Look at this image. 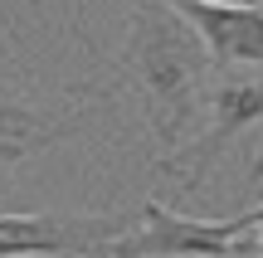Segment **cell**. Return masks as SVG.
Wrapping results in <instances>:
<instances>
[{
  "mask_svg": "<svg viewBox=\"0 0 263 258\" xmlns=\"http://www.w3.org/2000/svg\"><path fill=\"white\" fill-rule=\"evenodd\" d=\"M117 64L146 103L156 156L161 161L180 156L195 142V122L210 103V83H215V58H210L205 39L195 34V25L176 5H156V0L132 5L127 44Z\"/></svg>",
  "mask_w": 263,
  "mask_h": 258,
  "instance_id": "1",
  "label": "cell"
},
{
  "mask_svg": "<svg viewBox=\"0 0 263 258\" xmlns=\"http://www.w3.org/2000/svg\"><path fill=\"white\" fill-rule=\"evenodd\" d=\"M103 258H258V239L249 234L244 214L190 220L161 200H146L137 229L103 244Z\"/></svg>",
  "mask_w": 263,
  "mask_h": 258,
  "instance_id": "2",
  "label": "cell"
},
{
  "mask_svg": "<svg viewBox=\"0 0 263 258\" xmlns=\"http://www.w3.org/2000/svg\"><path fill=\"white\" fill-rule=\"evenodd\" d=\"M205 112H210L205 132H200L180 156L161 161V175H176L185 195H195L200 185H205V175L215 171V166L229 156V146L239 142V132H249L254 122H263V78L234 73V68H215Z\"/></svg>",
  "mask_w": 263,
  "mask_h": 258,
  "instance_id": "3",
  "label": "cell"
},
{
  "mask_svg": "<svg viewBox=\"0 0 263 258\" xmlns=\"http://www.w3.org/2000/svg\"><path fill=\"white\" fill-rule=\"evenodd\" d=\"M112 234H127L117 214H0V258H93Z\"/></svg>",
  "mask_w": 263,
  "mask_h": 258,
  "instance_id": "4",
  "label": "cell"
},
{
  "mask_svg": "<svg viewBox=\"0 0 263 258\" xmlns=\"http://www.w3.org/2000/svg\"><path fill=\"white\" fill-rule=\"evenodd\" d=\"M93 107L83 103H64V107H44V103H29V97L15 93H0V171L10 166H25L34 156H44L49 146L68 142L73 132H83Z\"/></svg>",
  "mask_w": 263,
  "mask_h": 258,
  "instance_id": "5",
  "label": "cell"
},
{
  "mask_svg": "<svg viewBox=\"0 0 263 258\" xmlns=\"http://www.w3.org/2000/svg\"><path fill=\"white\" fill-rule=\"evenodd\" d=\"M180 15L205 39L215 68H263V5H210L180 0Z\"/></svg>",
  "mask_w": 263,
  "mask_h": 258,
  "instance_id": "6",
  "label": "cell"
},
{
  "mask_svg": "<svg viewBox=\"0 0 263 258\" xmlns=\"http://www.w3.org/2000/svg\"><path fill=\"white\" fill-rule=\"evenodd\" d=\"M244 224H249V234L258 239V258H263V205H254V210H244Z\"/></svg>",
  "mask_w": 263,
  "mask_h": 258,
  "instance_id": "7",
  "label": "cell"
},
{
  "mask_svg": "<svg viewBox=\"0 0 263 258\" xmlns=\"http://www.w3.org/2000/svg\"><path fill=\"white\" fill-rule=\"evenodd\" d=\"M249 185H263V142H258V151H254V166H249Z\"/></svg>",
  "mask_w": 263,
  "mask_h": 258,
  "instance_id": "8",
  "label": "cell"
}]
</instances>
